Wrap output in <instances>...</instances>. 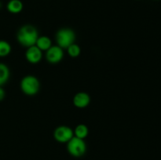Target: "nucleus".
Masks as SVG:
<instances>
[{
    "mask_svg": "<svg viewBox=\"0 0 161 160\" xmlns=\"http://www.w3.org/2000/svg\"><path fill=\"white\" fill-rule=\"evenodd\" d=\"M67 149L69 154L74 157H81L86 151V146L84 140L74 136L68 142Z\"/></svg>",
    "mask_w": 161,
    "mask_h": 160,
    "instance_id": "nucleus-4",
    "label": "nucleus"
},
{
    "mask_svg": "<svg viewBox=\"0 0 161 160\" xmlns=\"http://www.w3.org/2000/svg\"><path fill=\"white\" fill-rule=\"evenodd\" d=\"M39 87L40 84L39 80L33 75H27L24 77L20 82V89L26 95H35L39 92Z\"/></svg>",
    "mask_w": 161,
    "mask_h": 160,
    "instance_id": "nucleus-2",
    "label": "nucleus"
},
{
    "mask_svg": "<svg viewBox=\"0 0 161 160\" xmlns=\"http://www.w3.org/2000/svg\"><path fill=\"white\" fill-rule=\"evenodd\" d=\"M6 7L11 13H19L23 9V3L20 0H10Z\"/></svg>",
    "mask_w": 161,
    "mask_h": 160,
    "instance_id": "nucleus-10",
    "label": "nucleus"
},
{
    "mask_svg": "<svg viewBox=\"0 0 161 160\" xmlns=\"http://www.w3.org/2000/svg\"><path fill=\"white\" fill-rule=\"evenodd\" d=\"M36 45L42 51H47L52 46V42L50 38L47 36H39Z\"/></svg>",
    "mask_w": 161,
    "mask_h": 160,
    "instance_id": "nucleus-9",
    "label": "nucleus"
},
{
    "mask_svg": "<svg viewBox=\"0 0 161 160\" xmlns=\"http://www.w3.org/2000/svg\"><path fill=\"white\" fill-rule=\"evenodd\" d=\"M75 34L70 28H61L57 32L56 41L58 46L67 49L69 45L75 43Z\"/></svg>",
    "mask_w": 161,
    "mask_h": 160,
    "instance_id": "nucleus-3",
    "label": "nucleus"
},
{
    "mask_svg": "<svg viewBox=\"0 0 161 160\" xmlns=\"http://www.w3.org/2000/svg\"><path fill=\"white\" fill-rule=\"evenodd\" d=\"M91 98L90 96L85 92H80L73 97V104L76 108H84L89 105Z\"/></svg>",
    "mask_w": 161,
    "mask_h": 160,
    "instance_id": "nucleus-8",
    "label": "nucleus"
},
{
    "mask_svg": "<svg viewBox=\"0 0 161 160\" xmlns=\"http://www.w3.org/2000/svg\"><path fill=\"white\" fill-rule=\"evenodd\" d=\"M53 136L60 143H68L74 136V132L70 127L61 125L55 129Z\"/></svg>",
    "mask_w": 161,
    "mask_h": 160,
    "instance_id": "nucleus-5",
    "label": "nucleus"
},
{
    "mask_svg": "<svg viewBox=\"0 0 161 160\" xmlns=\"http://www.w3.org/2000/svg\"><path fill=\"white\" fill-rule=\"evenodd\" d=\"M9 77V68L4 64H0V86L6 83Z\"/></svg>",
    "mask_w": 161,
    "mask_h": 160,
    "instance_id": "nucleus-12",
    "label": "nucleus"
},
{
    "mask_svg": "<svg viewBox=\"0 0 161 160\" xmlns=\"http://www.w3.org/2000/svg\"><path fill=\"white\" fill-rule=\"evenodd\" d=\"M46 53V58L47 61L51 64L59 63L64 56L63 49L58 45H52L49 50H47Z\"/></svg>",
    "mask_w": 161,
    "mask_h": 160,
    "instance_id": "nucleus-6",
    "label": "nucleus"
},
{
    "mask_svg": "<svg viewBox=\"0 0 161 160\" xmlns=\"http://www.w3.org/2000/svg\"><path fill=\"white\" fill-rule=\"evenodd\" d=\"M5 97V91L3 88L0 86V101L3 100Z\"/></svg>",
    "mask_w": 161,
    "mask_h": 160,
    "instance_id": "nucleus-15",
    "label": "nucleus"
},
{
    "mask_svg": "<svg viewBox=\"0 0 161 160\" xmlns=\"http://www.w3.org/2000/svg\"><path fill=\"white\" fill-rule=\"evenodd\" d=\"M88 132H89L88 127L86 125H84V124H80V125H78L75 127V130H74L75 136L83 140H84L87 136Z\"/></svg>",
    "mask_w": 161,
    "mask_h": 160,
    "instance_id": "nucleus-11",
    "label": "nucleus"
},
{
    "mask_svg": "<svg viewBox=\"0 0 161 160\" xmlns=\"http://www.w3.org/2000/svg\"><path fill=\"white\" fill-rule=\"evenodd\" d=\"M27 61L31 64H37L42 57V51L39 50L36 45L28 47L25 53Z\"/></svg>",
    "mask_w": 161,
    "mask_h": 160,
    "instance_id": "nucleus-7",
    "label": "nucleus"
},
{
    "mask_svg": "<svg viewBox=\"0 0 161 160\" xmlns=\"http://www.w3.org/2000/svg\"><path fill=\"white\" fill-rule=\"evenodd\" d=\"M38 38H39V34L36 28L32 25L29 24L22 26L19 29L17 35L19 43L27 48L36 45Z\"/></svg>",
    "mask_w": 161,
    "mask_h": 160,
    "instance_id": "nucleus-1",
    "label": "nucleus"
},
{
    "mask_svg": "<svg viewBox=\"0 0 161 160\" xmlns=\"http://www.w3.org/2000/svg\"><path fill=\"white\" fill-rule=\"evenodd\" d=\"M68 53H69V56H72V57H77V56H80V52H81V50H80V47L77 44H72L71 45H69L67 48Z\"/></svg>",
    "mask_w": 161,
    "mask_h": 160,
    "instance_id": "nucleus-14",
    "label": "nucleus"
},
{
    "mask_svg": "<svg viewBox=\"0 0 161 160\" xmlns=\"http://www.w3.org/2000/svg\"><path fill=\"white\" fill-rule=\"evenodd\" d=\"M11 51V46L6 41L0 40V56L4 57L9 54Z\"/></svg>",
    "mask_w": 161,
    "mask_h": 160,
    "instance_id": "nucleus-13",
    "label": "nucleus"
}]
</instances>
